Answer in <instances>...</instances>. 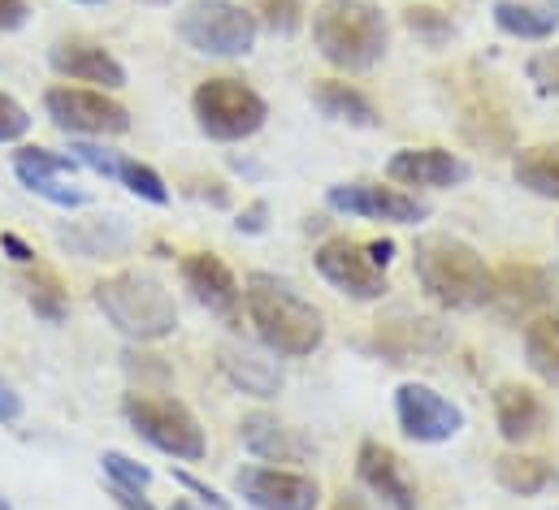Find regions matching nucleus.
Returning <instances> with one entry per match:
<instances>
[{
	"label": "nucleus",
	"mask_w": 559,
	"mask_h": 510,
	"mask_svg": "<svg viewBox=\"0 0 559 510\" xmlns=\"http://www.w3.org/2000/svg\"><path fill=\"white\" fill-rule=\"evenodd\" d=\"M79 4H105V0H79Z\"/></svg>",
	"instance_id": "obj_46"
},
{
	"label": "nucleus",
	"mask_w": 559,
	"mask_h": 510,
	"mask_svg": "<svg viewBox=\"0 0 559 510\" xmlns=\"http://www.w3.org/2000/svg\"><path fill=\"white\" fill-rule=\"evenodd\" d=\"M265 217H270V204H265V199H257L248 212H239L235 230H239V234H261V230H265Z\"/></svg>",
	"instance_id": "obj_39"
},
{
	"label": "nucleus",
	"mask_w": 559,
	"mask_h": 510,
	"mask_svg": "<svg viewBox=\"0 0 559 510\" xmlns=\"http://www.w3.org/2000/svg\"><path fill=\"white\" fill-rule=\"evenodd\" d=\"M147 4H165V0H147Z\"/></svg>",
	"instance_id": "obj_47"
},
{
	"label": "nucleus",
	"mask_w": 559,
	"mask_h": 510,
	"mask_svg": "<svg viewBox=\"0 0 559 510\" xmlns=\"http://www.w3.org/2000/svg\"><path fill=\"white\" fill-rule=\"evenodd\" d=\"M48 65L61 78H70V83H92L96 92H122L127 87V65L109 48H100L92 39H61V44H52Z\"/></svg>",
	"instance_id": "obj_14"
},
{
	"label": "nucleus",
	"mask_w": 559,
	"mask_h": 510,
	"mask_svg": "<svg viewBox=\"0 0 559 510\" xmlns=\"http://www.w3.org/2000/svg\"><path fill=\"white\" fill-rule=\"evenodd\" d=\"M512 178H516V186H525L530 195L559 199V138L556 143H534V147L516 151Z\"/></svg>",
	"instance_id": "obj_24"
},
{
	"label": "nucleus",
	"mask_w": 559,
	"mask_h": 510,
	"mask_svg": "<svg viewBox=\"0 0 559 510\" xmlns=\"http://www.w3.org/2000/svg\"><path fill=\"white\" fill-rule=\"evenodd\" d=\"M174 481H178V485H182V489H191V494H195V498H200V502H209V507H213V510H226V507H230V498H222V494H217V489H209V485H204V481H195V476H187V472H178V476H174Z\"/></svg>",
	"instance_id": "obj_38"
},
{
	"label": "nucleus",
	"mask_w": 559,
	"mask_h": 510,
	"mask_svg": "<svg viewBox=\"0 0 559 510\" xmlns=\"http://www.w3.org/2000/svg\"><path fill=\"white\" fill-rule=\"evenodd\" d=\"M261 22L235 0H191L178 13V39L200 57H248L257 48Z\"/></svg>",
	"instance_id": "obj_6"
},
{
	"label": "nucleus",
	"mask_w": 559,
	"mask_h": 510,
	"mask_svg": "<svg viewBox=\"0 0 559 510\" xmlns=\"http://www.w3.org/2000/svg\"><path fill=\"white\" fill-rule=\"evenodd\" d=\"M13 173H17V182H31V178H74L79 160L70 151H52V147H17L13 151Z\"/></svg>",
	"instance_id": "obj_29"
},
{
	"label": "nucleus",
	"mask_w": 559,
	"mask_h": 510,
	"mask_svg": "<svg viewBox=\"0 0 559 510\" xmlns=\"http://www.w3.org/2000/svg\"><path fill=\"white\" fill-rule=\"evenodd\" d=\"M525 78H530L543 96H556L559 100V48H538V52L525 61Z\"/></svg>",
	"instance_id": "obj_33"
},
{
	"label": "nucleus",
	"mask_w": 559,
	"mask_h": 510,
	"mask_svg": "<svg viewBox=\"0 0 559 510\" xmlns=\"http://www.w3.org/2000/svg\"><path fill=\"white\" fill-rule=\"evenodd\" d=\"M26 130H31V113L9 92H0V143H17L26 138Z\"/></svg>",
	"instance_id": "obj_35"
},
{
	"label": "nucleus",
	"mask_w": 559,
	"mask_h": 510,
	"mask_svg": "<svg viewBox=\"0 0 559 510\" xmlns=\"http://www.w3.org/2000/svg\"><path fill=\"white\" fill-rule=\"evenodd\" d=\"M191 113H195V126L204 130L209 138L217 143H239V138H252L257 130L265 126L270 118V105L257 87H248L243 78H204L191 96Z\"/></svg>",
	"instance_id": "obj_7"
},
{
	"label": "nucleus",
	"mask_w": 559,
	"mask_h": 510,
	"mask_svg": "<svg viewBox=\"0 0 559 510\" xmlns=\"http://www.w3.org/2000/svg\"><path fill=\"white\" fill-rule=\"evenodd\" d=\"M114 182H122L131 195H140V199H147V204H169V186H165V178H160L152 165H143V160L118 156Z\"/></svg>",
	"instance_id": "obj_30"
},
{
	"label": "nucleus",
	"mask_w": 559,
	"mask_h": 510,
	"mask_svg": "<svg viewBox=\"0 0 559 510\" xmlns=\"http://www.w3.org/2000/svg\"><path fill=\"white\" fill-rule=\"evenodd\" d=\"M495 26L512 39H551L559 31V13L547 4H525V0H499L495 4Z\"/></svg>",
	"instance_id": "obj_26"
},
{
	"label": "nucleus",
	"mask_w": 559,
	"mask_h": 510,
	"mask_svg": "<svg viewBox=\"0 0 559 510\" xmlns=\"http://www.w3.org/2000/svg\"><path fill=\"white\" fill-rule=\"evenodd\" d=\"M239 437H243V450L252 459H261V463H308L312 459V441L299 428H290L286 420L270 415V411L243 415Z\"/></svg>",
	"instance_id": "obj_17"
},
{
	"label": "nucleus",
	"mask_w": 559,
	"mask_h": 510,
	"mask_svg": "<svg viewBox=\"0 0 559 510\" xmlns=\"http://www.w3.org/2000/svg\"><path fill=\"white\" fill-rule=\"evenodd\" d=\"M551 299V281L543 268L534 264H508L495 272V286H490V303L503 312V316H530L534 307H543Z\"/></svg>",
	"instance_id": "obj_20"
},
{
	"label": "nucleus",
	"mask_w": 559,
	"mask_h": 510,
	"mask_svg": "<svg viewBox=\"0 0 559 510\" xmlns=\"http://www.w3.org/2000/svg\"><path fill=\"white\" fill-rule=\"evenodd\" d=\"M26 17H31V4H26V0H0V35L22 31Z\"/></svg>",
	"instance_id": "obj_37"
},
{
	"label": "nucleus",
	"mask_w": 559,
	"mask_h": 510,
	"mask_svg": "<svg viewBox=\"0 0 559 510\" xmlns=\"http://www.w3.org/2000/svg\"><path fill=\"white\" fill-rule=\"evenodd\" d=\"M525 360L543 381L559 385V312H543L525 325Z\"/></svg>",
	"instance_id": "obj_27"
},
{
	"label": "nucleus",
	"mask_w": 559,
	"mask_h": 510,
	"mask_svg": "<svg viewBox=\"0 0 559 510\" xmlns=\"http://www.w3.org/2000/svg\"><path fill=\"white\" fill-rule=\"evenodd\" d=\"M312 44L334 70L365 74L386 57L391 22L373 0H321L312 9Z\"/></svg>",
	"instance_id": "obj_2"
},
{
	"label": "nucleus",
	"mask_w": 559,
	"mask_h": 510,
	"mask_svg": "<svg viewBox=\"0 0 559 510\" xmlns=\"http://www.w3.org/2000/svg\"><path fill=\"white\" fill-rule=\"evenodd\" d=\"M317 272L347 299L356 303H378L391 286H386V268L369 255V243H352V239H330L317 247Z\"/></svg>",
	"instance_id": "obj_9"
},
{
	"label": "nucleus",
	"mask_w": 559,
	"mask_h": 510,
	"mask_svg": "<svg viewBox=\"0 0 559 510\" xmlns=\"http://www.w3.org/2000/svg\"><path fill=\"white\" fill-rule=\"evenodd\" d=\"M217 368L226 373V381L252 398H278L282 389V368L278 355L270 351H252V347H239V342H226L217 351Z\"/></svg>",
	"instance_id": "obj_18"
},
{
	"label": "nucleus",
	"mask_w": 559,
	"mask_h": 510,
	"mask_svg": "<svg viewBox=\"0 0 559 510\" xmlns=\"http://www.w3.org/2000/svg\"><path fill=\"white\" fill-rule=\"evenodd\" d=\"M22 294H26L31 312H35L39 320H48V325H61V320L70 316V294H66L61 277L48 272V268H39V264L22 277Z\"/></svg>",
	"instance_id": "obj_28"
},
{
	"label": "nucleus",
	"mask_w": 559,
	"mask_h": 510,
	"mask_svg": "<svg viewBox=\"0 0 559 510\" xmlns=\"http://www.w3.org/2000/svg\"><path fill=\"white\" fill-rule=\"evenodd\" d=\"M182 286L191 290V299L200 307H209L213 316L222 320H235L239 316V303H243V286L235 281L230 264L213 252H191L182 255Z\"/></svg>",
	"instance_id": "obj_13"
},
{
	"label": "nucleus",
	"mask_w": 559,
	"mask_h": 510,
	"mask_svg": "<svg viewBox=\"0 0 559 510\" xmlns=\"http://www.w3.org/2000/svg\"><path fill=\"white\" fill-rule=\"evenodd\" d=\"M420 290L451 312H477L490 303L495 272L486 268L481 252L455 234H425L413 252Z\"/></svg>",
	"instance_id": "obj_3"
},
{
	"label": "nucleus",
	"mask_w": 559,
	"mask_h": 510,
	"mask_svg": "<svg viewBox=\"0 0 559 510\" xmlns=\"http://www.w3.org/2000/svg\"><path fill=\"white\" fill-rule=\"evenodd\" d=\"M395 415H400L404 437H413L420 446H442L464 428V411L451 398H442L433 385L420 381L395 389Z\"/></svg>",
	"instance_id": "obj_11"
},
{
	"label": "nucleus",
	"mask_w": 559,
	"mask_h": 510,
	"mask_svg": "<svg viewBox=\"0 0 559 510\" xmlns=\"http://www.w3.org/2000/svg\"><path fill=\"white\" fill-rule=\"evenodd\" d=\"M109 498L118 502L122 510H156L143 494H131V489H118V485H109Z\"/></svg>",
	"instance_id": "obj_42"
},
{
	"label": "nucleus",
	"mask_w": 559,
	"mask_h": 510,
	"mask_svg": "<svg viewBox=\"0 0 559 510\" xmlns=\"http://www.w3.org/2000/svg\"><path fill=\"white\" fill-rule=\"evenodd\" d=\"M174 510H195L191 502H174Z\"/></svg>",
	"instance_id": "obj_45"
},
{
	"label": "nucleus",
	"mask_w": 559,
	"mask_h": 510,
	"mask_svg": "<svg viewBox=\"0 0 559 510\" xmlns=\"http://www.w3.org/2000/svg\"><path fill=\"white\" fill-rule=\"evenodd\" d=\"M325 204L343 217H365V221H391V226H417L429 217V208L417 195L400 186H378V182H343L325 191Z\"/></svg>",
	"instance_id": "obj_12"
},
{
	"label": "nucleus",
	"mask_w": 559,
	"mask_h": 510,
	"mask_svg": "<svg viewBox=\"0 0 559 510\" xmlns=\"http://www.w3.org/2000/svg\"><path fill=\"white\" fill-rule=\"evenodd\" d=\"M0 510H9V502H0Z\"/></svg>",
	"instance_id": "obj_48"
},
{
	"label": "nucleus",
	"mask_w": 559,
	"mask_h": 510,
	"mask_svg": "<svg viewBox=\"0 0 559 510\" xmlns=\"http://www.w3.org/2000/svg\"><path fill=\"white\" fill-rule=\"evenodd\" d=\"M17 420H22V393L0 381V424H17Z\"/></svg>",
	"instance_id": "obj_40"
},
{
	"label": "nucleus",
	"mask_w": 559,
	"mask_h": 510,
	"mask_svg": "<svg viewBox=\"0 0 559 510\" xmlns=\"http://www.w3.org/2000/svg\"><path fill=\"white\" fill-rule=\"evenodd\" d=\"M122 415H127V424H131L135 437H143L152 450H160L169 459L200 463L209 454V437H204L200 420L191 415L187 402H178L169 393L135 389V393L122 398Z\"/></svg>",
	"instance_id": "obj_5"
},
{
	"label": "nucleus",
	"mask_w": 559,
	"mask_h": 510,
	"mask_svg": "<svg viewBox=\"0 0 559 510\" xmlns=\"http://www.w3.org/2000/svg\"><path fill=\"white\" fill-rule=\"evenodd\" d=\"M248 320L257 325V338L278 360H308L325 342V316L274 272H252L243 286Z\"/></svg>",
	"instance_id": "obj_1"
},
{
	"label": "nucleus",
	"mask_w": 559,
	"mask_h": 510,
	"mask_svg": "<svg viewBox=\"0 0 559 510\" xmlns=\"http://www.w3.org/2000/svg\"><path fill=\"white\" fill-rule=\"evenodd\" d=\"M100 467H105L109 485H118V489L147 494V485H152V472H147L143 463H135L131 454H122V450H105V454H100Z\"/></svg>",
	"instance_id": "obj_32"
},
{
	"label": "nucleus",
	"mask_w": 559,
	"mask_h": 510,
	"mask_svg": "<svg viewBox=\"0 0 559 510\" xmlns=\"http://www.w3.org/2000/svg\"><path fill=\"white\" fill-rule=\"evenodd\" d=\"M378 347L386 355H395V360H408V355H420V351L447 347V338H442L438 320H429V316H404V325L400 320L378 325Z\"/></svg>",
	"instance_id": "obj_23"
},
{
	"label": "nucleus",
	"mask_w": 559,
	"mask_h": 510,
	"mask_svg": "<svg viewBox=\"0 0 559 510\" xmlns=\"http://www.w3.org/2000/svg\"><path fill=\"white\" fill-rule=\"evenodd\" d=\"M404 26L417 35L420 44H429V48H442V44L455 35V22H451L442 9H433V4H413V9H404Z\"/></svg>",
	"instance_id": "obj_31"
},
{
	"label": "nucleus",
	"mask_w": 559,
	"mask_h": 510,
	"mask_svg": "<svg viewBox=\"0 0 559 510\" xmlns=\"http://www.w3.org/2000/svg\"><path fill=\"white\" fill-rule=\"evenodd\" d=\"M57 243H61L66 252L83 255V259H105V255L127 252V247H131V234H127L118 221L96 217V221H79V226H70V230H57Z\"/></svg>",
	"instance_id": "obj_22"
},
{
	"label": "nucleus",
	"mask_w": 559,
	"mask_h": 510,
	"mask_svg": "<svg viewBox=\"0 0 559 510\" xmlns=\"http://www.w3.org/2000/svg\"><path fill=\"white\" fill-rule=\"evenodd\" d=\"M265 22L282 35H290L299 26V0H265Z\"/></svg>",
	"instance_id": "obj_36"
},
{
	"label": "nucleus",
	"mask_w": 559,
	"mask_h": 510,
	"mask_svg": "<svg viewBox=\"0 0 559 510\" xmlns=\"http://www.w3.org/2000/svg\"><path fill=\"white\" fill-rule=\"evenodd\" d=\"M22 186H26L31 195L57 204V208H83V204H87V195H83L79 186H66V178H31V182H22Z\"/></svg>",
	"instance_id": "obj_34"
},
{
	"label": "nucleus",
	"mask_w": 559,
	"mask_h": 510,
	"mask_svg": "<svg viewBox=\"0 0 559 510\" xmlns=\"http://www.w3.org/2000/svg\"><path fill=\"white\" fill-rule=\"evenodd\" d=\"M356 476H360V485L386 510H417V489L404 476L400 454L386 450L382 441H360V450H356Z\"/></svg>",
	"instance_id": "obj_16"
},
{
	"label": "nucleus",
	"mask_w": 559,
	"mask_h": 510,
	"mask_svg": "<svg viewBox=\"0 0 559 510\" xmlns=\"http://www.w3.org/2000/svg\"><path fill=\"white\" fill-rule=\"evenodd\" d=\"M44 113L70 138H114L131 130V109L96 87H48Z\"/></svg>",
	"instance_id": "obj_8"
},
{
	"label": "nucleus",
	"mask_w": 559,
	"mask_h": 510,
	"mask_svg": "<svg viewBox=\"0 0 559 510\" xmlns=\"http://www.w3.org/2000/svg\"><path fill=\"white\" fill-rule=\"evenodd\" d=\"M468 160H460L447 147H404L386 160V178L400 186H425V191H447L468 182Z\"/></svg>",
	"instance_id": "obj_15"
},
{
	"label": "nucleus",
	"mask_w": 559,
	"mask_h": 510,
	"mask_svg": "<svg viewBox=\"0 0 559 510\" xmlns=\"http://www.w3.org/2000/svg\"><path fill=\"white\" fill-rule=\"evenodd\" d=\"M495 481L516 498H534V494H547L556 485L559 472L551 463L534 459V454H499L495 459Z\"/></svg>",
	"instance_id": "obj_25"
},
{
	"label": "nucleus",
	"mask_w": 559,
	"mask_h": 510,
	"mask_svg": "<svg viewBox=\"0 0 559 510\" xmlns=\"http://www.w3.org/2000/svg\"><path fill=\"white\" fill-rule=\"evenodd\" d=\"M330 510H369V502H365V498H356V494H343Z\"/></svg>",
	"instance_id": "obj_44"
},
{
	"label": "nucleus",
	"mask_w": 559,
	"mask_h": 510,
	"mask_svg": "<svg viewBox=\"0 0 559 510\" xmlns=\"http://www.w3.org/2000/svg\"><path fill=\"white\" fill-rule=\"evenodd\" d=\"M0 252L9 255L13 264H22V268H31V264H35V247H31V243H22L17 234H0Z\"/></svg>",
	"instance_id": "obj_41"
},
{
	"label": "nucleus",
	"mask_w": 559,
	"mask_h": 510,
	"mask_svg": "<svg viewBox=\"0 0 559 510\" xmlns=\"http://www.w3.org/2000/svg\"><path fill=\"white\" fill-rule=\"evenodd\" d=\"M312 105L330 118V122H347V126H378V109H373V100L360 92V87H352V83H343V78H321L317 87H312Z\"/></svg>",
	"instance_id": "obj_21"
},
{
	"label": "nucleus",
	"mask_w": 559,
	"mask_h": 510,
	"mask_svg": "<svg viewBox=\"0 0 559 510\" xmlns=\"http://www.w3.org/2000/svg\"><path fill=\"white\" fill-rule=\"evenodd\" d=\"M235 489L248 507L257 510H317L321 507V485L308 472L290 467H261L248 463L235 472Z\"/></svg>",
	"instance_id": "obj_10"
},
{
	"label": "nucleus",
	"mask_w": 559,
	"mask_h": 510,
	"mask_svg": "<svg viewBox=\"0 0 559 510\" xmlns=\"http://www.w3.org/2000/svg\"><path fill=\"white\" fill-rule=\"evenodd\" d=\"M92 299L105 312V320L131 342H160L178 329L174 294L165 290L160 277H152L143 268H122V272L96 281Z\"/></svg>",
	"instance_id": "obj_4"
},
{
	"label": "nucleus",
	"mask_w": 559,
	"mask_h": 510,
	"mask_svg": "<svg viewBox=\"0 0 559 510\" xmlns=\"http://www.w3.org/2000/svg\"><path fill=\"white\" fill-rule=\"evenodd\" d=\"M369 255H373V259L386 268V264L395 259V243H391V239H378V243H369Z\"/></svg>",
	"instance_id": "obj_43"
},
{
	"label": "nucleus",
	"mask_w": 559,
	"mask_h": 510,
	"mask_svg": "<svg viewBox=\"0 0 559 510\" xmlns=\"http://www.w3.org/2000/svg\"><path fill=\"white\" fill-rule=\"evenodd\" d=\"M495 424H499V437L521 446L530 437H538L547 428V402L530 389V385H499L495 389Z\"/></svg>",
	"instance_id": "obj_19"
}]
</instances>
